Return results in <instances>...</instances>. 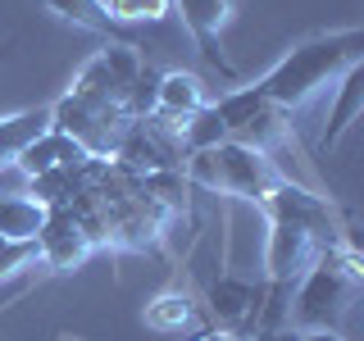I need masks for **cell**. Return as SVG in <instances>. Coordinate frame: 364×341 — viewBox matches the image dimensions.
<instances>
[{"mask_svg": "<svg viewBox=\"0 0 364 341\" xmlns=\"http://www.w3.org/2000/svg\"><path fill=\"white\" fill-rule=\"evenodd\" d=\"M364 64V28H341V32H318V37L291 45L264 77H255L259 96L278 109H305L328 82H337L346 68Z\"/></svg>", "mask_w": 364, "mask_h": 341, "instance_id": "1", "label": "cell"}, {"mask_svg": "<svg viewBox=\"0 0 364 341\" xmlns=\"http://www.w3.org/2000/svg\"><path fill=\"white\" fill-rule=\"evenodd\" d=\"M364 287V259L355 242L323 246L314 255V264L301 273V282L291 287L287 301V323L301 332H318V328H337V318L346 314L350 296Z\"/></svg>", "mask_w": 364, "mask_h": 341, "instance_id": "2", "label": "cell"}, {"mask_svg": "<svg viewBox=\"0 0 364 341\" xmlns=\"http://www.w3.org/2000/svg\"><path fill=\"white\" fill-rule=\"evenodd\" d=\"M178 173L187 187L205 191V196H237V200H250V205H259L264 191L282 178L273 168V159H264L259 151H250V146H237V141H219L210 151H187Z\"/></svg>", "mask_w": 364, "mask_h": 341, "instance_id": "3", "label": "cell"}, {"mask_svg": "<svg viewBox=\"0 0 364 341\" xmlns=\"http://www.w3.org/2000/svg\"><path fill=\"white\" fill-rule=\"evenodd\" d=\"M214 114H219L228 141L250 146V151H259L264 159H273L278 173H282V155H287V151L296 155V123H291V114L278 109V105H269L250 82L214 100Z\"/></svg>", "mask_w": 364, "mask_h": 341, "instance_id": "4", "label": "cell"}, {"mask_svg": "<svg viewBox=\"0 0 364 341\" xmlns=\"http://www.w3.org/2000/svg\"><path fill=\"white\" fill-rule=\"evenodd\" d=\"M255 210L264 214L269 223H287V227H296V232L314 237L318 246L350 242V227H341L333 200L318 196V191H310L305 182H296V178H278L264 191V200H259Z\"/></svg>", "mask_w": 364, "mask_h": 341, "instance_id": "5", "label": "cell"}, {"mask_svg": "<svg viewBox=\"0 0 364 341\" xmlns=\"http://www.w3.org/2000/svg\"><path fill=\"white\" fill-rule=\"evenodd\" d=\"M50 109V128L64 132L68 141H77L91 159H114V151H119V136L128 132V109L119 105H100V100H87L77 96V91H64Z\"/></svg>", "mask_w": 364, "mask_h": 341, "instance_id": "6", "label": "cell"}, {"mask_svg": "<svg viewBox=\"0 0 364 341\" xmlns=\"http://www.w3.org/2000/svg\"><path fill=\"white\" fill-rule=\"evenodd\" d=\"M96 255V242L82 227V219L73 214V205H55L46 210V223L37 232V264L50 273H73Z\"/></svg>", "mask_w": 364, "mask_h": 341, "instance_id": "7", "label": "cell"}, {"mask_svg": "<svg viewBox=\"0 0 364 341\" xmlns=\"http://www.w3.org/2000/svg\"><path fill=\"white\" fill-rule=\"evenodd\" d=\"M205 305H210L214 328L237 337H250V328L259 323V310H264V282H246L237 273H219L205 291Z\"/></svg>", "mask_w": 364, "mask_h": 341, "instance_id": "8", "label": "cell"}, {"mask_svg": "<svg viewBox=\"0 0 364 341\" xmlns=\"http://www.w3.org/2000/svg\"><path fill=\"white\" fill-rule=\"evenodd\" d=\"M173 9L182 14V23H187L200 60L210 68H219L228 82H237V68L223 55V23H228V14H232V0H173Z\"/></svg>", "mask_w": 364, "mask_h": 341, "instance_id": "9", "label": "cell"}, {"mask_svg": "<svg viewBox=\"0 0 364 341\" xmlns=\"http://www.w3.org/2000/svg\"><path fill=\"white\" fill-rule=\"evenodd\" d=\"M205 82L200 73H187V68H168V73L155 77V100H151V114L155 119H168V123H182L191 119L196 109H205Z\"/></svg>", "mask_w": 364, "mask_h": 341, "instance_id": "10", "label": "cell"}, {"mask_svg": "<svg viewBox=\"0 0 364 341\" xmlns=\"http://www.w3.org/2000/svg\"><path fill=\"white\" fill-rule=\"evenodd\" d=\"M87 159H91V155H87L77 141H68L64 132L46 128V132H37V136H32V141L18 151L14 168H18V173H28V178H41V173H50V168H82Z\"/></svg>", "mask_w": 364, "mask_h": 341, "instance_id": "11", "label": "cell"}, {"mask_svg": "<svg viewBox=\"0 0 364 341\" xmlns=\"http://www.w3.org/2000/svg\"><path fill=\"white\" fill-rule=\"evenodd\" d=\"M360 114H364V64L346 68V73L337 77V100H333V109H328L323 132H318V155H333L341 146V136L355 128Z\"/></svg>", "mask_w": 364, "mask_h": 341, "instance_id": "12", "label": "cell"}, {"mask_svg": "<svg viewBox=\"0 0 364 341\" xmlns=\"http://www.w3.org/2000/svg\"><path fill=\"white\" fill-rule=\"evenodd\" d=\"M46 9L60 14L64 23H73V28L91 32V37H100L105 45H141L128 28H123V23L109 18V9L100 5V0H46Z\"/></svg>", "mask_w": 364, "mask_h": 341, "instance_id": "13", "label": "cell"}, {"mask_svg": "<svg viewBox=\"0 0 364 341\" xmlns=\"http://www.w3.org/2000/svg\"><path fill=\"white\" fill-rule=\"evenodd\" d=\"M200 305L182 287H168L146 301V328H155V332H200Z\"/></svg>", "mask_w": 364, "mask_h": 341, "instance_id": "14", "label": "cell"}, {"mask_svg": "<svg viewBox=\"0 0 364 341\" xmlns=\"http://www.w3.org/2000/svg\"><path fill=\"white\" fill-rule=\"evenodd\" d=\"M50 128V109L37 105V109H18V114H5L0 119V168H9L18 159V151L32 141L37 132Z\"/></svg>", "mask_w": 364, "mask_h": 341, "instance_id": "15", "label": "cell"}, {"mask_svg": "<svg viewBox=\"0 0 364 341\" xmlns=\"http://www.w3.org/2000/svg\"><path fill=\"white\" fill-rule=\"evenodd\" d=\"M41 223H46V205H37L32 196H0V237L37 242Z\"/></svg>", "mask_w": 364, "mask_h": 341, "instance_id": "16", "label": "cell"}, {"mask_svg": "<svg viewBox=\"0 0 364 341\" xmlns=\"http://www.w3.org/2000/svg\"><path fill=\"white\" fill-rule=\"evenodd\" d=\"M100 5L109 9V18L114 23H159V18H168L173 14V0H100Z\"/></svg>", "mask_w": 364, "mask_h": 341, "instance_id": "17", "label": "cell"}, {"mask_svg": "<svg viewBox=\"0 0 364 341\" xmlns=\"http://www.w3.org/2000/svg\"><path fill=\"white\" fill-rule=\"evenodd\" d=\"M37 264V242H9V237H0V278H9V273Z\"/></svg>", "mask_w": 364, "mask_h": 341, "instance_id": "18", "label": "cell"}, {"mask_svg": "<svg viewBox=\"0 0 364 341\" xmlns=\"http://www.w3.org/2000/svg\"><path fill=\"white\" fill-rule=\"evenodd\" d=\"M305 332L301 328H291V323H278V328H259L255 337H246V341H301Z\"/></svg>", "mask_w": 364, "mask_h": 341, "instance_id": "19", "label": "cell"}, {"mask_svg": "<svg viewBox=\"0 0 364 341\" xmlns=\"http://www.w3.org/2000/svg\"><path fill=\"white\" fill-rule=\"evenodd\" d=\"M196 341H246V337H237V332H223V328H205V332Z\"/></svg>", "mask_w": 364, "mask_h": 341, "instance_id": "20", "label": "cell"}, {"mask_svg": "<svg viewBox=\"0 0 364 341\" xmlns=\"http://www.w3.org/2000/svg\"><path fill=\"white\" fill-rule=\"evenodd\" d=\"M301 341H346V337H341L337 328H318V332H305Z\"/></svg>", "mask_w": 364, "mask_h": 341, "instance_id": "21", "label": "cell"}, {"mask_svg": "<svg viewBox=\"0 0 364 341\" xmlns=\"http://www.w3.org/2000/svg\"><path fill=\"white\" fill-rule=\"evenodd\" d=\"M9 50H14V41H0V64L9 60Z\"/></svg>", "mask_w": 364, "mask_h": 341, "instance_id": "22", "label": "cell"}]
</instances>
